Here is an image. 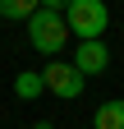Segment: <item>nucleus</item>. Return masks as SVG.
<instances>
[{
    "instance_id": "nucleus-1",
    "label": "nucleus",
    "mask_w": 124,
    "mask_h": 129,
    "mask_svg": "<svg viewBox=\"0 0 124 129\" xmlns=\"http://www.w3.org/2000/svg\"><path fill=\"white\" fill-rule=\"evenodd\" d=\"M28 42H32V51L41 55H60L69 42V28H65V0H41L37 14L28 19Z\"/></svg>"
},
{
    "instance_id": "nucleus-2",
    "label": "nucleus",
    "mask_w": 124,
    "mask_h": 129,
    "mask_svg": "<svg viewBox=\"0 0 124 129\" xmlns=\"http://www.w3.org/2000/svg\"><path fill=\"white\" fill-rule=\"evenodd\" d=\"M65 28L78 42H101L106 28H110V9L101 0H69L65 5Z\"/></svg>"
},
{
    "instance_id": "nucleus-3",
    "label": "nucleus",
    "mask_w": 124,
    "mask_h": 129,
    "mask_svg": "<svg viewBox=\"0 0 124 129\" xmlns=\"http://www.w3.org/2000/svg\"><path fill=\"white\" fill-rule=\"evenodd\" d=\"M41 88L51 92V97H60V102H74V97H83L87 78L74 69V64H65V60H51V64L41 69Z\"/></svg>"
},
{
    "instance_id": "nucleus-4",
    "label": "nucleus",
    "mask_w": 124,
    "mask_h": 129,
    "mask_svg": "<svg viewBox=\"0 0 124 129\" xmlns=\"http://www.w3.org/2000/svg\"><path fill=\"white\" fill-rule=\"evenodd\" d=\"M74 69H78L83 78H92V74H106V64H110V46L106 42H78L74 46Z\"/></svg>"
},
{
    "instance_id": "nucleus-5",
    "label": "nucleus",
    "mask_w": 124,
    "mask_h": 129,
    "mask_svg": "<svg viewBox=\"0 0 124 129\" xmlns=\"http://www.w3.org/2000/svg\"><path fill=\"white\" fill-rule=\"evenodd\" d=\"M92 129H124V97L101 102V106H97V115H92Z\"/></svg>"
},
{
    "instance_id": "nucleus-6",
    "label": "nucleus",
    "mask_w": 124,
    "mask_h": 129,
    "mask_svg": "<svg viewBox=\"0 0 124 129\" xmlns=\"http://www.w3.org/2000/svg\"><path fill=\"white\" fill-rule=\"evenodd\" d=\"M46 88H41V69H23L19 78H14V97L19 102H37Z\"/></svg>"
},
{
    "instance_id": "nucleus-7",
    "label": "nucleus",
    "mask_w": 124,
    "mask_h": 129,
    "mask_svg": "<svg viewBox=\"0 0 124 129\" xmlns=\"http://www.w3.org/2000/svg\"><path fill=\"white\" fill-rule=\"evenodd\" d=\"M37 14L32 0H0V19H14V23H28Z\"/></svg>"
}]
</instances>
